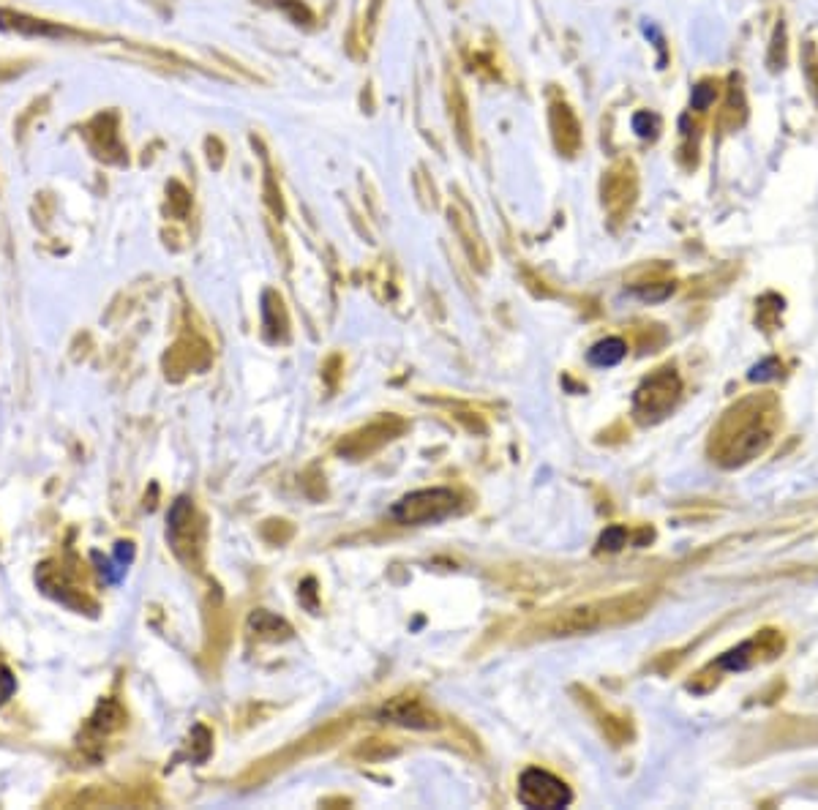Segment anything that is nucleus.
Instances as JSON below:
<instances>
[{"mask_svg":"<svg viewBox=\"0 0 818 810\" xmlns=\"http://www.w3.org/2000/svg\"><path fill=\"white\" fill-rule=\"evenodd\" d=\"M115 560H118L120 568H126V565L134 560V546H131V543H118V546H115Z\"/></svg>","mask_w":818,"mask_h":810,"instance_id":"obj_22","label":"nucleus"},{"mask_svg":"<svg viewBox=\"0 0 818 810\" xmlns=\"http://www.w3.org/2000/svg\"><path fill=\"white\" fill-rule=\"evenodd\" d=\"M17 688V680L11 677L9 669H0V704L6 699H11V693Z\"/></svg>","mask_w":818,"mask_h":810,"instance_id":"obj_21","label":"nucleus"},{"mask_svg":"<svg viewBox=\"0 0 818 810\" xmlns=\"http://www.w3.org/2000/svg\"><path fill=\"white\" fill-rule=\"evenodd\" d=\"M630 292L641 300H663L674 292V284H660V290L658 287H633Z\"/></svg>","mask_w":818,"mask_h":810,"instance_id":"obj_20","label":"nucleus"},{"mask_svg":"<svg viewBox=\"0 0 818 810\" xmlns=\"http://www.w3.org/2000/svg\"><path fill=\"white\" fill-rule=\"evenodd\" d=\"M715 96H718V88H715L712 82H699V85L693 88V93H690V107H693V110H709Z\"/></svg>","mask_w":818,"mask_h":810,"instance_id":"obj_17","label":"nucleus"},{"mask_svg":"<svg viewBox=\"0 0 818 810\" xmlns=\"http://www.w3.org/2000/svg\"><path fill=\"white\" fill-rule=\"evenodd\" d=\"M633 194H636V178L630 167H619L603 180V205L609 208L611 216H622L633 205Z\"/></svg>","mask_w":818,"mask_h":810,"instance_id":"obj_9","label":"nucleus"},{"mask_svg":"<svg viewBox=\"0 0 818 810\" xmlns=\"http://www.w3.org/2000/svg\"><path fill=\"white\" fill-rule=\"evenodd\" d=\"M404 431V420L399 418H382L377 423H371L369 429H360L350 434L347 440H341L339 453L347 459H363L374 450H380L385 442H390L396 434Z\"/></svg>","mask_w":818,"mask_h":810,"instance_id":"obj_7","label":"nucleus"},{"mask_svg":"<svg viewBox=\"0 0 818 810\" xmlns=\"http://www.w3.org/2000/svg\"><path fill=\"white\" fill-rule=\"evenodd\" d=\"M459 505L461 500L456 491L445 489V486H434V489H420L401 497L390 508V516L404 527H423V524L445 521L459 510Z\"/></svg>","mask_w":818,"mask_h":810,"instance_id":"obj_3","label":"nucleus"},{"mask_svg":"<svg viewBox=\"0 0 818 810\" xmlns=\"http://www.w3.org/2000/svg\"><path fill=\"white\" fill-rule=\"evenodd\" d=\"M780 652H783V636L778 630H761L759 636H753V639L739 644L726 655H720L712 666H718L723 671H745L750 666H756V663L778 658Z\"/></svg>","mask_w":818,"mask_h":810,"instance_id":"obj_6","label":"nucleus"},{"mask_svg":"<svg viewBox=\"0 0 818 810\" xmlns=\"http://www.w3.org/2000/svg\"><path fill=\"white\" fill-rule=\"evenodd\" d=\"M625 355H628V344L622 339H617V336H609V339H603L589 347L587 360L592 366H598V369H611V366L622 363Z\"/></svg>","mask_w":818,"mask_h":810,"instance_id":"obj_12","label":"nucleus"},{"mask_svg":"<svg viewBox=\"0 0 818 810\" xmlns=\"http://www.w3.org/2000/svg\"><path fill=\"white\" fill-rule=\"evenodd\" d=\"M778 404L769 396H750L731 407L718 429L712 431L709 453L723 467H739L759 459L775 440L778 429Z\"/></svg>","mask_w":818,"mask_h":810,"instance_id":"obj_1","label":"nucleus"},{"mask_svg":"<svg viewBox=\"0 0 818 810\" xmlns=\"http://www.w3.org/2000/svg\"><path fill=\"white\" fill-rule=\"evenodd\" d=\"M780 371H783V366H780L778 358H764L761 363H756L753 369L748 371V380L750 382H769V380H778Z\"/></svg>","mask_w":818,"mask_h":810,"instance_id":"obj_15","label":"nucleus"},{"mask_svg":"<svg viewBox=\"0 0 818 810\" xmlns=\"http://www.w3.org/2000/svg\"><path fill=\"white\" fill-rule=\"evenodd\" d=\"M622 546H628V530L625 527L614 524V527H609V530L600 535V549L619 551Z\"/></svg>","mask_w":818,"mask_h":810,"instance_id":"obj_19","label":"nucleus"},{"mask_svg":"<svg viewBox=\"0 0 818 810\" xmlns=\"http://www.w3.org/2000/svg\"><path fill=\"white\" fill-rule=\"evenodd\" d=\"M519 802L529 810H562L573 802V791L557 775L529 767L519 778Z\"/></svg>","mask_w":818,"mask_h":810,"instance_id":"obj_5","label":"nucleus"},{"mask_svg":"<svg viewBox=\"0 0 818 810\" xmlns=\"http://www.w3.org/2000/svg\"><path fill=\"white\" fill-rule=\"evenodd\" d=\"M769 69L780 71L786 66V25L780 22L775 28V36H772V50H769Z\"/></svg>","mask_w":818,"mask_h":810,"instance_id":"obj_14","label":"nucleus"},{"mask_svg":"<svg viewBox=\"0 0 818 810\" xmlns=\"http://www.w3.org/2000/svg\"><path fill=\"white\" fill-rule=\"evenodd\" d=\"M251 628L260 633L262 639H290L292 636V628L287 625L284 620H279V617H273V614H268V611H257L254 617H251Z\"/></svg>","mask_w":818,"mask_h":810,"instance_id":"obj_13","label":"nucleus"},{"mask_svg":"<svg viewBox=\"0 0 818 810\" xmlns=\"http://www.w3.org/2000/svg\"><path fill=\"white\" fill-rule=\"evenodd\" d=\"M679 399H682V380H679L677 369L663 366V369L652 371L647 380L636 388L633 412H636V418L641 423H658L666 415H671Z\"/></svg>","mask_w":818,"mask_h":810,"instance_id":"obj_4","label":"nucleus"},{"mask_svg":"<svg viewBox=\"0 0 818 810\" xmlns=\"http://www.w3.org/2000/svg\"><path fill=\"white\" fill-rule=\"evenodd\" d=\"M655 603V592H630L617 598L589 600L584 606L562 611L554 620L543 625L546 636H581V633H595V630L617 628L625 622L641 620Z\"/></svg>","mask_w":818,"mask_h":810,"instance_id":"obj_2","label":"nucleus"},{"mask_svg":"<svg viewBox=\"0 0 818 810\" xmlns=\"http://www.w3.org/2000/svg\"><path fill=\"white\" fill-rule=\"evenodd\" d=\"M658 129H660L658 115H652V112H636V115H633V131L639 134L641 140H655V137H658Z\"/></svg>","mask_w":818,"mask_h":810,"instance_id":"obj_16","label":"nucleus"},{"mask_svg":"<svg viewBox=\"0 0 818 810\" xmlns=\"http://www.w3.org/2000/svg\"><path fill=\"white\" fill-rule=\"evenodd\" d=\"M802 63H805V77H808L810 90H813V96H816V101H818V52H816V47H813V41L805 44Z\"/></svg>","mask_w":818,"mask_h":810,"instance_id":"obj_18","label":"nucleus"},{"mask_svg":"<svg viewBox=\"0 0 818 810\" xmlns=\"http://www.w3.org/2000/svg\"><path fill=\"white\" fill-rule=\"evenodd\" d=\"M448 107H450V120H453V129L459 134V142L464 145V150H472V126H469V110H467V99L461 93V85L456 77H448Z\"/></svg>","mask_w":818,"mask_h":810,"instance_id":"obj_11","label":"nucleus"},{"mask_svg":"<svg viewBox=\"0 0 818 810\" xmlns=\"http://www.w3.org/2000/svg\"><path fill=\"white\" fill-rule=\"evenodd\" d=\"M551 131H554V145H557L559 153L565 156H573L579 153L581 148V126L579 118L573 115L568 104H551Z\"/></svg>","mask_w":818,"mask_h":810,"instance_id":"obj_10","label":"nucleus"},{"mask_svg":"<svg viewBox=\"0 0 818 810\" xmlns=\"http://www.w3.org/2000/svg\"><path fill=\"white\" fill-rule=\"evenodd\" d=\"M380 720L396 723V726H404V729H437L439 726V720L423 707V701L412 699V696L390 699L380 710Z\"/></svg>","mask_w":818,"mask_h":810,"instance_id":"obj_8","label":"nucleus"}]
</instances>
